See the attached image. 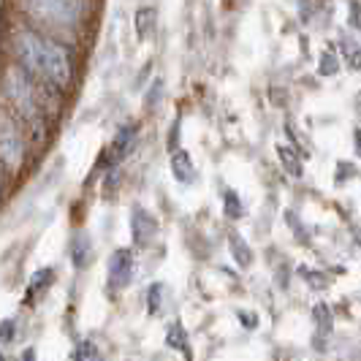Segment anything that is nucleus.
I'll use <instances>...</instances> for the list:
<instances>
[{
    "label": "nucleus",
    "instance_id": "nucleus-3",
    "mask_svg": "<svg viewBox=\"0 0 361 361\" xmlns=\"http://www.w3.org/2000/svg\"><path fill=\"white\" fill-rule=\"evenodd\" d=\"M0 161H3V171H19L22 161H25V142L14 128L11 117L3 114V130H0Z\"/></svg>",
    "mask_w": 361,
    "mask_h": 361
},
{
    "label": "nucleus",
    "instance_id": "nucleus-16",
    "mask_svg": "<svg viewBox=\"0 0 361 361\" xmlns=\"http://www.w3.org/2000/svg\"><path fill=\"white\" fill-rule=\"evenodd\" d=\"M152 19H155V8L152 6H142L136 11V36L147 38V33L152 30Z\"/></svg>",
    "mask_w": 361,
    "mask_h": 361
},
{
    "label": "nucleus",
    "instance_id": "nucleus-8",
    "mask_svg": "<svg viewBox=\"0 0 361 361\" xmlns=\"http://www.w3.org/2000/svg\"><path fill=\"white\" fill-rule=\"evenodd\" d=\"M171 174H174V180L185 182V185L196 180V166H193L190 155H188L185 149H177V152H171Z\"/></svg>",
    "mask_w": 361,
    "mask_h": 361
},
{
    "label": "nucleus",
    "instance_id": "nucleus-22",
    "mask_svg": "<svg viewBox=\"0 0 361 361\" xmlns=\"http://www.w3.org/2000/svg\"><path fill=\"white\" fill-rule=\"evenodd\" d=\"M299 274H302V277H307L312 288H324V286H326V277L321 274V271H312V269H307V267H305V269H299Z\"/></svg>",
    "mask_w": 361,
    "mask_h": 361
},
{
    "label": "nucleus",
    "instance_id": "nucleus-30",
    "mask_svg": "<svg viewBox=\"0 0 361 361\" xmlns=\"http://www.w3.org/2000/svg\"><path fill=\"white\" fill-rule=\"evenodd\" d=\"M356 152L361 155V130H356Z\"/></svg>",
    "mask_w": 361,
    "mask_h": 361
},
{
    "label": "nucleus",
    "instance_id": "nucleus-31",
    "mask_svg": "<svg viewBox=\"0 0 361 361\" xmlns=\"http://www.w3.org/2000/svg\"><path fill=\"white\" fill-rule=\"evenodd\" d=\"M356 242H359V245H361V234H359V239H356Z\"/></svg>",
    "mask_w": 361,
    "mask_h": 361
},
{
    "label": "nucleus",
    "instance_id": "nucleus-11",
    "mask_svg": "<svg viewBox=\"0 0 361 361\" xmlns=\"http://www.w3.org/2000/svg\"><path fill=\"white\" fill-rule=\"evenodd\" d=\"M228 250H231V255H234L236 267L247 269V267L253 264V250H250V245L245 242V236H242V234L228 236Z\"/></svg>",
    "mask_w": 361,
    "mask_h": 361
},
{
    "label": "nucleus",
    "instance_id": "nucleus-9",
    "mask_svg": "<svg viewBox=\"0 0 361 361\" xmlns=\"http://www.w3.org/2000/svg\"><path fill=\"white\" fill-rule=\"evenodd\" d=\"M277 158L283 163V169L288 171L290 177H302L305 174V163H302V155L299 149L290 145H277Z\"/></svg>",
    "mask_w": 361,
    "mask_h": 361
},
{
    "label": "nucleus",
    "instance_id": "nucleus-26",
    "mask_svg": "<svg viewBox=\"0 0 361 361\" xmlns=\"http://www.w3.org/2000/svg\"><path fill=\"white\" fill-rule=\"evenodd\" d=\"M239 321L245 324V329H255L258 326V315H253V312H239Z\"/></svg>",
    "mask_w": 361,
    "mask_h": 361
},
{
    "label": "nucleus",
    "instance_id": "nucleus-4",
    "mask_svg": "<svg viewBox=\"0 0 361 361\" xmlns=\"http://www.w3.org/2000/svg\"><path fill=\"white\" fill-rule=\"evenodd\" d=\"M22 8L38 11L57 25H73L79 14L85 11V3H79V0H38V3H25Z\"/></svg>",
    "mask_w": 361,
    "mask_h": 361
},
{
    "label": "nucleus",
    "instance_id": "nucleus-13",
    "mask_svg": "<svg viewBox=\"0 0 361 361\" xmlns=\"http://www.w3.org/2000/svg\"><path fill=\"white\" fill-rule=\"evenodd\" d=\"M52 277H54V271L52 269H41L33 274V283H30V288H27V293H25V302L27 305H33V299H36V293L38 290H44L49 283H52Z\"/></svg>",
    "mask_w": 361,
    "mask_h": 361
},
{
    "label": "nucleus",
    "instance_id": "nucleus-15",
    "mask_svg": "<svg viewBox=\"0 0 361 361\" xmlns=\"http://www.w3.org/2000/svg\"><path fill=\"white\" fill-rule=\"evenodd\" d=\"M340 49L345 54V63L353 68V71H361V47H356L348 36L340 38Z\"/></svg>",
    "mask_w": 361,
    "mask_h": 361
},
{
    "label": "nucleus",
    "instance_id": "nucleus-10",
    "mask_svg": "<svg viewBox=\"0 0 361 361\" xmlns=\"http://www.w3.org/2000/svg\"><path fill=\"white\" fill-rule=\"evenodd\" d=\"M166 345L171 348V350H177L182 353L188 361H193V353H190V345H188V334H185V329H182L180 321H174V324L169 326V331H166Z\"/></svg>",
    "mask_w": 361,
    "mask_h": 361
},
{
    "label": "nucleus",
    "instance_id": "nucleus-28",
    "mask_svg": "<svg viewBox=\"0 0 361 361\" xmlns=\"http://www.w3.org/2000/svg\"><path fill=\"white\" fill-rule=\"evenodd\" d=\"M337 171H340V174H337V182H343V177H350V174H353V166H350V163H340Z\"/></svg>",
    "mask_w": 361,
    "mask_h": 361
},
{
    "label": "nucleus",
    "instance_id": "nucleus-18",
    "mask_svg": "<svg viewBox=\"0 0 361 361\" xmlns=\"http://www.w3.org/2000/svg\"><path fill=\"white\" fill-rule=\"evenodd\" d=\"M163 293H166V286H163V283H152V286H149V290H147V312H149V315H158V312H161Z\"/></svg>",
    "mask_w": 361,
    "mask_h": 361
},
{
    "label": "nucleus",
    "instance_id": "nucleus-14",
    "mask_svg": "<svg viewBox=\"0 0 361 361\" xmlns=\"http://www.w3.org/2000/svg\"><path fill=\"white\" fill-rule=\"evenodd\" d=\"M312 321H315V326H318V331L329 334V331H331V326H334V318H331V307H329L326 302H318V305L312 307Z\"/></svg>",
    "mask_w": 361,
    "mask_h": 361
},
{
    "label": "nucleus",
    "instance_id": "nucleus-20",
    "mask_svg": "<svg viewBox=\"0 0 361 361\" xmlns=\"http://www.w3.org/2000/svg\"><path fill=\"white\" fill-rule=\"evenodd\" d=\"M318 71L324 73V76H334V73L340 71V60H337V54L331 52V49H326L321 54V66H318Z\"/></svg>",
    "mask_w": 361,
    "mask_h": 361
},
{
    "label": "nucleus",
    "instance_id": "nucleus-12",
    "mask_svg": "<svg viewBox=\"0 0 361 361\" xmlns=\"http://www.w3.org/2000/svg\"><path fill=\"white\" fill-rule=\"evenodd\" d=\"M71 258H73V267H76V269H85V267L90 264L92 245H90V239H87L85 234H76V236H73V242H71Z\"/></svg>",
    "mask_w": 361,
    "mask_h": 361
},
{
    "label": "nucleus",
    "instance_id": "nucleus-29",
    "mask_svg": "<svg viewBox=\"0 0 361 361\" xmlns=\"http://www.w3.org/2000/svg\"><path fill=\"white\" fill-rule=\"evenodd\" d=\"M19 361H36V350H33V348H27V350L22 353V359H19Z\"/></svg>",
    "mask_w": 361,
    "mask_h": 361
},
{
    "label": "nucleus",
    "instance_id": "nucleus-19",
    "mask_svg": "<svg viewBox=\"0 0 361 361\" xmlns=\"http://www.w3.org/2000/svg\"><path fill=\"white\" fill-rule=\"evenodd\" d=\"M223 204H226V217H231V220H236V217H242V201H239V196H236V190H226L223 193Z\"/></svg>",
    "mask_w": 361,
    "mask_h": 361
},
{
    "label": "nucleus",
    "instance_id": "nucleus-21",
    "mask_svg": "<svg viewBox=\"0 0 361 361\" xmlns=\"http://www.w3.org/2000/svg\"><path fill=\"white\" fill-rule=\"evenodd\" d=\"M161 95H163V82H161V79H155V82H152V90H149V92H147V95H145L147 109H155V106H158V101H161Z\"/></svg>",
    "mask_w": 361,
    "mask_h": 361
},
{
    "label": "nucleus",
    "instance_id": "nucleus-7",
    "mask_svg": "<svg viewBox=\"0 0 361 361\" xmlns=\"http://www.w3.org/2000/svg\"><path fill=\"white\" fill-rule=\"evenodd\" d=\"M130 234H133V245L136 247H147L155 234H158V223L155 217H149V212H145L142 207H133V215H130Z\"/></svg>",
    "mask_w": 361,
    "mask_h": 361
},
{
    "label": "nucleus",
    "instance_id": "nucleus-17",
    "mask_svg": "<svg viewBox=\"0 0 361 361\" xmlns=\"http://www.w3.org/2000/svg\"><path fill=\"white\" fill-rule=\"evenodd\" d=\"M73 361H104V356H101V350H98V345H95V343H90V340H82V343L76 345Z\"/></svg>",
    "mask_w": 361,
    "mask_h": 361
},
{
    "label": "nucleus",
    "instance_id": "nucleus-6",
    "mask_svg": "<svg viewBox=\"0 0 361 361\" xmlns=\"http://www.w3.org/2000/svg\"><path fill=\"white\" fill-rule=\"evenodd\" d=\"M133 147H136V128L133 126H123L117 130V136L111 139V145L106 149V166L109 169H114L120 161H126L128 155L133 152Z\"/></svg>",
    "mask_w": 361,
    "mask_h": 361
},
{
    "label": "nucleus",
    "instance_id": "nucleus-25",
    "mask_svg": "<svg viewBox=\"0 0 361 361\" xmlns=\"http://www.w3.org/2000/svg\"><path fill=\"white\" fill-rule=\"evenodd\" d=\"M350 25L361 27V3H350Z\"/></svg>",
    "mask_w": 361,
    "mask_h": 361
},
{
    "label": "nucleus",
    "instance_id": "nucleus-5",
    "mask_svg": "<svg viewBox=\"0 0 361 361\" xmlns=\"http://www.w3.org/2000/svg\"><path fill=\"white\" fill-rule=\"evenodd\" d=\"M130 277H133V253L128 247H120L109 258V288H126L128 283H130Z\"/></svg>",
    "mask_w": 361,
    "mask_h": 361
},
{
    "label": "nucleus",
    "instance_id": "nucleus-1",
    "mask_svg": "<svg viewBox=\"0 0 361 361\" xmlns=\"http://www.w3.org/2000/svg\"><path fill=\"white\" fill-rule=\"evenodd\" d=\"M19 66L36 79L38 85L47 82L52 90L66 92L73 82V57L68 47L38 36L33 30H22L14 38Z\"/></svg>",
    "mask_w": 361,
    "mask_h": 361
},
{
    "label": "nucleus",
    "instance_id": "nucleus-23",
    "mask_svg": "<svg viewBox=\"0 0 361 361\" xmlns=\"http://www.w3.org/2000/svg\"><path fill=\"white\" fill-rule=\"evenodd\" d=\"M14 337V321H3V331H0V343L8 345Z\"/></svg>",
    "mask_w": 361,
    "mask_h": 361
},
{
    "label": "nucleus",
    "instance_id": "nucleus-2",
    "mask_svg": "<svg viewBox=\"0 0 361 361\" xmlns=\"http://www.w3.org/2000/svg\"><path fill=\"white\" fill-rule=\"evenodd\" d=\"M3 90H6V101H11L14 109L25 120L36 123L41 117V106H38V82L25 71L22 66H11L6 76H3Z\"/></svg>",
    "mask_w": 361,
    "mask_h": 361
},
{
    "label": "nucleus",
    "instance_id": "nucleus-27",
    "mask_svg": "<svg viewBox=\"0 0 361 361\" xmlns=\"http://www.w3.org/2000/svg\"><path fill=\"white\" fill-rule=\"evenodd\" d=\"M286 220H288L290 226L296 228V234H299V239H305V242H307V231H305V228H302V226L296 223V217H293V212H286Z\"/></svg>",
    "mask_w": 361,
    "mask_h": 361
},
{
    "label": "nucleus",
    "instance_id": "nucleus-24",
    "mask_svg": "<svg viewBox=\"0 0 361 361\" xmlns=\"http://www.w3.org/2000/svg\"><path fill=\"white\" fill-rule=\"evenodd\" d=\"M120 182V169H109L106 174V182H104V188H106V193H111L114 190V185Z\"/></svg>",
    "mask_w": 361,
    "mask_h": 361
}]
</instances>
